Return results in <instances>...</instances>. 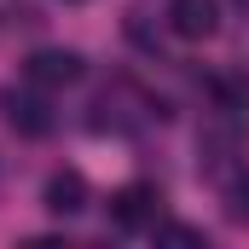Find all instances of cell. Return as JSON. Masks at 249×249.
Segmentation results:
<instances>
[{
  "mask_svg": "<svg viewBox=\"0 0 249 249\" xmlns=\"http://www.w3.org/2000/svg\"><path fill=\"white\" fill-rule=\"evenodd\" d=\"M157 244H203V226H180V220H157Z\"/></svg>",
  "mask_w": 249,
  "mask_h": 249,
  "instance_id": "obj_7",
  "label": "cell"
},
{
  "mask_svg": "<svg viewBox=\"0 0 249 249\" xmlns=\"http://www.w3.org/2000/svg\"><path fill=\"white\" fill-rule=\"evenodd\" d=\"M157 214H162V191L145 186V180H133V186H122L116 197H110V220H116L122 232H133V226H157Z\"/></svg>",
  "mask_w": 249,
  "mask_h": 249,
  "instance_id": "obj_1",
  "label": "cell"
},
{
  "mask_svg": "<svg viewBox=\"0 0 249 249\" xmlns=\"http://www.w3.org/2000/svg\"><path fill=\"white\" fill-rule=\"evenodd\" d=\"M23 75H29L35 87H70V81H81V53H70V47H41V53H29Z\"/></svg>",
  "mask_w": 249,
  "mask_h": 249,
  "instance_id": "obj_2",
  "label": "cell"
},
{
  "mask_svg": "<svg viewBox=\"0 0 249 249\" xmlns=\"http://www.w3.org/2000/svg\"><path fill=\"white\" fill-rule=\"evenodd\" d=\"M64 6H81V0H64Z\"/></svg>",
  "mask_w": 249,
  "mask_h": 249,
  "instance_id": "obj_9",
  "label": "cell"
},
{
  "mask_svg": "<svg viewBox=\"0 0 249 249\" xmlns=\"http://www.w3.org/2000/svg\"><path fill=\"white\" fill-rule=\"evenodd\" d=\"M232 214H238V220H249V174L232 186Z\"/></svg>",
  "mask_w": 249,
  "mask_h": 249,
  "instance_id": "obj_8",
  "label": "cell"
},
{
  "mask_svg": "<svg viewBox=\"0 0 249 249\" xmlns=\"http://www.w3.org/2000/svg\"><path fill=\"white\" fill-rule=\"evenodd\" d=\"M6 122L18 127L23 139H47L58 116H53V105H47L41 93H18V87H12V93H6Z\"/></svg>",
  "mask_w": 249,
  "mask_h": 249,
  "instance_id": "obj_3",
  "label": "cell"
},
{
  "mask_svg": "<svg viewBox=\"0 0 249 249\" xmlns=\"http://www.w3.org/2000/svg\"><path fill=\"white\" fill-rule=\"evenodd\" d=\"M168 29L180 41H209L220 29V6L214 0H168Z\"/></svg>",
  "mask_w": 249,
  "mask_h": 249,
  "instance_id": "obj_4",
  "label": "cell"
},
{
  "mask_svg": "<svg viewBox=\"0 0 249 249\" xmlns=\"http://www.w3.org/2000/svg\"><path fill=\"white\" fill-rule=\"evenodd\" d=\"M47 209H53L58 220L81 214V209H87V180H81L75 168H58V174L47 180Z\"/></svg>",
  "mask_w": 249,
  "mask_h": 249,
  "instance_id": "obj_5",
  "label": "cell"
},
{
  "mask_svg": "<svg viewBox=\"0 0 249 249\" xmlns=\"http://www.w3.org/2000/svg\"><path fill=\"white\" fill-rule=\"evenodd\" d=\"M209 99L220 105V116H244L249 110V75H238V70L209 75Z\"/></svg>",
  "mask_w": 249,
  "mask_h": 249,
  "instance_id": "obj_6",
  "label": "cell"
}]
</instances>
